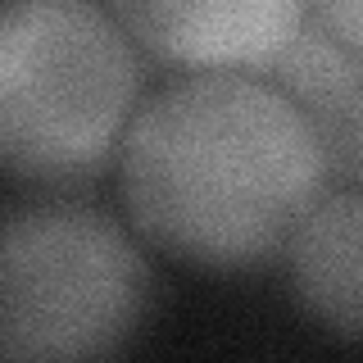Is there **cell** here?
Masks as SVG:
<instances>
[{
	"mask_svg": "<svg viewBox=\"0 0 363 363\" xmlns=\"http://www.w3.org/2000/svg\"><path fill=\"white\" fill-rule=\"evenodd\" d=\"M327 141L281 86L191 73L132 113L118 182L136 232L200 268H250L291 245L323 196Z\"/></svg>",
	"mask_w": 363,
	"mask_h": 363,
	"instance_id": "1",
	"label": "cell"
},
{
	"mask_svg": "<svg viewBox=\"0 0 363 363\" xmlns=\"http://www.w3.org/2000/svg\"><path fill=\"white\" fill-rule=\"evenodd\" d=\"M128 28L82 0H23L0 14V155L23 177L96 168L132 123Z\"/></svg>",
	"mask_w": 363,
	"mask_h": 363,
	"instance_id": "2",
	"label": "cell"
},
{
	"mask_svg": "<svg viewBox=\"0 0 363 363\" xmlns=\"http://www.w3.org/2000/svg\"><path fill=\"white\" fill-rule=\"evenodd\" d=\"M145 309V264L109 218L37 204L0 236V363H113Z\"/></svg>",
	"mask_w": 363,
	"mask_h": 363,
	"instance_id": "3",
	"label": "cell"
},
{
	"mask_svg": "<svg viewBox=\"0 0 363 363\" xmlns=\"http://www.w3.org/2000/svg\"><path fill=\"white\" fill-rule=\"evenodd\" d=\"M113 18L145 50L209 73L277 64L304 32L309 9L291 0H200V5H113Z\"/></svg>",
	"mask_w": 363,
	"mask_h": 363,
	"instance_id": "4",
	"label": "cell"
},
{
	"mask_svg": "<svg viewBox=\"0 0 363 363\" xmlns=\"http://www.w3.org/2000/svg\"><path fill=\"white\" fill-rule=\"evenodd\" d=\"M291 286L327 332L363 340V191L318 200L295 227Z\"/></svg>",
	"mask_w": 363,
	"mask_h": 363,
	"instance_id": "5",
	"label": "cell"
},
{
	"mask_svg": "<svg viewBox=\"0 0 363 363\" xmlns=\"http://www.w3.org/2000/svg\"><path fill=\"white\" fill-rule=\"evenodd\" d=\"M313 18V9H309ZM286 96L313 118L318 136L327 141V155H345L354 141V118L363 105V55H354L345 41H336L332 32L318 23L291 41V50L277 60Z\"/></svg>",
	"mask_w": 363,
	"mask_h": 363,
	"instance_id": "6",
	"label": "cell"
},
{
	"mask_svg": "<svg viewBox=\"0 0 363 363\" xmlns=\"http://www.w3.org/2000/svg\"><path fill=\"white\" fill-rule=\"evenodd\" d=\"M313 18L332 32L336 41H345L354 55H363V0H345V5H318Z\"/></svg>",
	"mask_w": 363,
	"mask_h": 363,
	"instance_id": "7",
	"label": "cell"
},
{
	"mask_svg": "<svg viewBox=\"0 0 363 363\" xmlns=\"http://www.w3.org/2000/svg\"><path fill=\"white\" fill-rule=\"evenodd\" d=\"M350 155H354L359 168H363V105H359V118H354V141H350Z\"/></svg>",
	"mask_w": 363,
	"mask_h": 363,
	"instance_id": "8",
	"label": "cell"
}]
</instances>
